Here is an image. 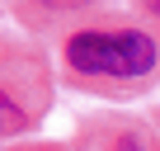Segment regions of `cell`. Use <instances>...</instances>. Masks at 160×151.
I'll list each match as a JSON object with an SVG mask.
<instances>
[{
  "mask_svg": "<svg viewBox=\"0 0 160 151\" xmlns=\"http://www.w3.org/2000/svg\"><path fill=\"white\" fill-rule=\"evenodd\" d=\"M75 76H108V81H141L160 61V43L146 29H80L61 47Z\"/></svg>",
  "mask_w": 160,
  "mask_h": 151,
  "instance_id": "obj_1",
  "label": "cell"
},
{
  "mask_svg": "<svg viewBox=\"0 0 160 151\" xmlns=\"http://www.w3.org/2000/svg\"><path fill=\"white\" fill-rule=\"evenodd\" d=\"M24 128H28V113H24V104H14L5 90H0V137L24 132Z\"/></svg>",
  "mask_w": 160,
  "mask_h": 151,
  "instance_id": "obj_2",
  "label": "cell"
},
{
  "mask_svg": "<svg viewBox=\"0 0 160 151\" xmlns=\"http://www.w3.org/2000/svg\"><path fill=\"white\" fill-rule=\"evenodd\" d=\"M47 10H80V5H94V0H38Z\"/></svg>",
  "mask_w": 160,
  "mask_h": 151,
  "instance_id": "obj_3",
  "label": "cell"
},
{
  "mask_svg": "<svg viewBox=\"0 0 160 151\" xmlns=\"http://www.w3.org/2000/svg\"><path fill=\"white\" fill-rule=\"evenodd\" d=\"M141 10H146L151 19H160V0H141Z\"/></svg>",
  "mask_w": 160,
  "mask_h": 151,
  "instance_id": "obj_4",
  "label": "cell"
},
{
  "mask_svg": "<svg viewBox=\"0 0 160 151\" xmlns=\"http://www.w3.org/2000/svg\"><path fill=\"white\" fill-rule=\"evenodd\" d=\"M33 151H61V146H33Z\"/></svg>",
  "mask_w": 160,
  "mask_h": 151,
  "instance_id": "obj_5",
  "label": "cell"
}]
</instances>
